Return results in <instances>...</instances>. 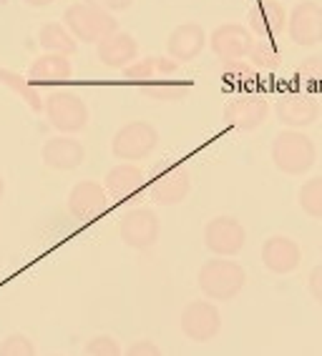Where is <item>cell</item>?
<instances>
[{"label": "cell", "mask_w": 322, "mask_h": 356, "mask_svg": "<svg viewBox=\"0 0 322 356\" xmlns=\"http://www.w3.org/2000/svg\"><path fill=\"white\" fill-rule=\"evenodd\" d=\"M0 231H3V223H0Z\"/></svg>", "instance_id": "8d00e7d4"}, {"label": "cell", "mask_w": 322, "mask_h": 356, "mask_svg": "<svg viewBox=\"0 0 322 356\" xmlns=\"http://www.w3.org/2000/svg\"><path fill=\"white\" fill-rule=\"evenodd\" d=\"M270 101L257 93H239L224 106V123L234 131H257L270 118Z\"/></svg>", "instance_id": "30bf717a"}, {"label": "cell", "mask_w": 322, "mask_h": 356, "mask_svg": "<svg viewBox=\"0 0 322 356\" xmlns=\"http://www.w3.org/2000/svg\"><path fill=\"white\" fill-rule=\"evenodd\" d=\"M43 113L48 118V126L63 136L81 134L91 121V111L86 101L76 90L68 88H53L43 101Z\"/></svg>", "instance_id": "277c9868"}, {"label": "cell", "mask_w": 322, "mask_h": 356, "mask_svg": "<svg viewBox=\"0 0 322 356\" xmlns=\"http://www.w3.org/2000/svg\"><path fill=\"white\" fill-rule=\"evenodd\" d=\"M86 356H123V349L118 339H114L111 334H96L91 337L84 346Z\"/></svg>", "instance_id": "f1b7e54d"}, {"label": "cell", "mask_w": 322, "mask_h": 356, "mask_svg": "<svg viewBox=\"0 0 322 356\" xmlns=\"http://www.w3.org/2000/svg\"><path fill=\"white\" fill-rule=\"evenodd\" d=\"M259 259H262V266L270 274L287 276V274H295L297 268H300V264H302V248L290 236L272 234L264 238Z\"/></svg>", "instance_id": "8fae6325"}, {"label": "cell", "mask_w": 322, "mask_h": 356, "mask_svg": "<svg viewBox=\"0 0 322 356\" xmlns=\"http://www.w3.org/2000/svg\"><path fill=\"white\" fill-rule=\"evenodd\" d=\"M123 356H164V351H161L159 343H154L151 339H136L134 343L126 346Z\"/></svg>", "instance_id": "4dcf8cb0"}, {"label": "cell", "mask_w": 322, "mask_h": 356, "mask_svg": "<svg viewBox=\"0 0 322 356\" xmlns=\"http://www.w3.org/2000/svg\"><path fill=\"white\" fill-rule=\"evenodd\" d=\"M96 58L101 60V65L114 70H123L126 65H131L139 58V43L131 33L116 31L106 35L101 43H96Z\"/></svg>", "instance_id": "d6986e66"}, {"label": "cell", "mask_w": 322, "mask_h": 356, "mask_svg": "<svg viewBox=\"0 0 322 356\" xmlns=\"http://www.w3.org/2000/svg\"><path fill=\"white\" fill-rule=\"evenodd\" d=\"M38 43L43 48V53H61V56L71 58L78 48V40L71 35V31L59 23V20H48L43 23L38 31Z\"/></svg>", "instance_id": "cb8c5ba5"}, {"label": "cell", "mask_w": 322, "mask_h": 356, "mask_svg": "<svg viewBox=\"0 0 322 356\" xmlns=\"http://www.w3.org/2000/svg\"><path fill=\"white\" fill-rule=\"evenodd\" d=\"M0 356H38V349L26 334H8L0 341Z\"/></svg>", "instance_id": "83f0119b"}, {"label": "cell", "mask_w": 322, "mask_h": 356, "mask_svg": "<svg viewBox=\"0 0 322 356\" xmlns=\"http://www.w3.org/2000/svg\"><path fill=\"white\" fill-rule=\"evenodd\" d=\"M26 76L36 86H56V83H66L73 76V63L71 58L61 56V53H40L38 58H33Z\"/></svg>", "instance_id": "44dd1931"}, {"label": "cell", "mask_w": 322, "mask_h": 356, "mask_svg": "<svg viewBox=\"0 0 322 356\" xmlns=\"http://www.w3.org/2000/svg\"><path fill=\"white\" fill-rule=\"evenodd\" d=\"M53 356H61V354H53Z\"/></svg>", "instance_id": "f35d334b"}, {"label": "cell", "mask_w": 322, "mask_h": 356, "mask_svg": "<svg viewBox=\"0 0 322 356\" xmlns=\"http://www.w3.org/2000/svg\"><path fill=\"white\" fill-rule=\"evenodd\" d=\"M247 60L257 70L272 73V70H277L279 65H282V53H279V48L275 45V40L254 38L250 53H247Z\"/></svg>", "instance_id": "d4e9b609"}, {"label": "cell", "mask_w": 322, "mask_h": 356, "mask_svg": "<svg viewBox=\"0 0 322 356\" xmlns=\"http://www.w3.org/2000/svg\"><path fill=\"white\" fill-rule=\"evenodd\" d=\"M247 243V229L234 216H214L204 226V246L209 254L232 259L242 254Z\"/></svg>", "instance_id": "52a82bcc"}, {"label": "cell", "mask_w": 322, "mask_h": 356, "mask_svg": "<svg viewBox=\"0 0 322 356\" xmlns=\"http://www.w3.org/2000/svg\"><path fill=\"white\" fill-rule=\"evenodd\" d=\"M144 184H146V173L136 163H123V161H118L103 176V188L116 201H129L131 196L141 193Z\"/></svg>", "instance_id": "ffe728a7"}, {"label": "cell", "mask_w": 322, "mask_h": 356, "mask_svg": "<svg viewBox=\"0 0 322 356\" xmlns=\"http://www.w3.org/2000/svg\"><path fill=\"white\" fill-rule=\"evenodd\" d=\"M93 6H101L103 10H109V13H121V10H129L134 6V0H89Z\"/></svg>", "instance_id": "d6a6232c"}, {"label": "cell", "mask_w": 322, "mask_h": 356, "mask_svg": "<svg viewBox=\"0 0 322 356\" xmlns=\"http://www.w3.org/2000/svg\"><path fill=\"white\" fill-rule=\"evenodd\" d=\"M254 35L242 23H222L209 33V48L220 60H245Z\"/></svg>", "instance_id": "4fadbf2b"}, {"label": "cell", "mask_w": 322, "mask_h": 356, "mask_svg": "<svg viewBox=\"0 0 322 356\" xmlns=\"http://www.w3.org/2000/svg\"><path fill=\"white\" fill-rule=\"evenodd\" d=\"M295 76L307 86H322V56H307L300 60Z\"/></svg>", "instance_id": "f546056e"}, {"label": "cell", "mask_w": 322, "mask_h": 356, "mask_svg": "<svg viewBox=\"0 0 322 356\" xmlns=\"http://www.w3.org/2000/svg\"><path fill=\"white\" fill-rule=\"evenodd\" d=\"M71 35L78 43L93 45L101 43L106 35L118 31V18L114 13L103 10L101 6H93L89 0H76L63 10V20H61Z\"/></svg>", "instance_id": "3957f363"}, {"label": "cell", "mask_w": 322, "mask_h": 356, "mask_svg": "<svg viewBox=\"0 0 322 356\" xmlns=\"http://www.w3.org/2000/svg\"><path fill=\"white\" fill-rule=\"evenodd\" d=\"M270 159L279 173L292 178L307 176L317 163V146L305 131L284 128L275 136L270 146Z\"/></svg>", "instance_id": "6da1fadb"}, {"label": "cell", "mask_w": 322, "mask_h": 356, "mask_svg": "<svg viewBox=\"0 0 322 356\" xmlns=\"http://www.w3.org/2000/svg\"><path fill=\"white\" fill-rule=\"evenodd\" d=\"M109 198L111 196L106 193L103 184H98V181H78L71 191H68L66 209L78 221H93L101 213H106Z\"/></svg>", "instance_id": "7c38bea8"}, {"label": "cell", "mask_w": 322, "mask_h": 356, "mask_svg": "<svg viewBox=\"0 0 322 356\" xmlns=\"http://www.w3.org/2000/svg\"><path fill=\"white\" fill-rule=\"evenodd\" d=\"M179 70V63L169 56H146L136 58L134 63L123 68V78H129L134 83H151L159 76H174Z\"/></svg>", "instance_id": "7402d4cb"}, {"label": "cell", "mask_w": 322, "mask_h": 356, "mask_svg": "<svg viewBox=\"0 0 322 356\" xmlns=\"http://www.w3.org/2000/svg\"><path fill=\"white\" fill-rule=\"evenodd\" d=\"M3 196H6V181H3V176H0V201H3Z\"/></svg>", "instance_id": "e575fe53"}, {"label": "cell", "mask_w": 322, "mask_h": 356, "mask_svg": "<svg viewBox=\"0 0 322 356\" xmlns=\"http://www.w3.org/2000/svg\"><path fill=\"white\" fill-rule=\"evenodd\" d=\"M159 146V131L148 121H129L111 138V156L123 163L148 159Z\"/></svg>", "instance_id": "5b68a950"}, {"label": "cell", "mask_w": 322, "mask_h": 356, "mask_svg": "<svg viewBox=\"0 0 322 356\" xmlns=\"http://www.w3.org/2000/svg\"><path fill=\"white\" fill-rule=\"evenodd\" d=\"M179 329L194 343L214 341L222 331V314L217 304L209 299L189 301L179 314Z\"/></svg>", "instance_id": "8992f818"}, {"label": "cell", "mask_w": 322, "mask_h": 356, "mask_svg": "<svg viewBox=\"0 0 322 356\" xmlns=\"http://www.w3.org/2000/svg\"><path fill=\"white\" fill-rule=\"evenodd\" d=\"M287 35L300 48L322 43V6L317 0H297L287 13Z\"/></svg>", "instance_id": "ba28073f"}, {"label": "cell", "mask_w": 322, "mask_h": 356, "mask_svg": "<svg viewBox=\"0 0 322 356\" xmlns=\"http://www.w3.org/2000/svg\"><path fill=\"white\" fill-rule=\"evenodd\" d=\"M247 28L254 38L275 40L287 31V8L282 0H257L247 10Z\"/></svg>", "instance_id": "5bb4252c"}, {"label": "cell", "mask_w": 322, "mask_h": 356, "mask_svg": "<svg viewBox=\"0 0 322 356\" xmlns=\"http://www.w3.org/2000/svg\"><path fill=\"white\" fill-rule=\"evenodd\" d=\"M148 193L154 198V204L159 206H179L192 193V176H189L187 168L174 165V168L164 171L161 176H156Z\"/></svg>", "instance_id": "ac0fdd59"}, {"label": "cell", "mask_w": 322, "mask_h": 356, "mask_svg": "<svg viewBox=\"0 0 322 356\" xmlns=\"http://www.w3.org/2000/svg\"><path fill=\"white\" fill-rule=\"evenodd\" d=\"M0 86H6V88L13 90L18 98H23V103H26L33 113H43V101H45L43 88L36 86L28 76H23L18 70L0 68Z\"/></svg>", "instance_id": "603a6c76"}, {"label": "cell", "mask_w": 322, "mask_h": 356, "mask_svg": "<svg viewBox=\"0 0 322 356\" xmlns=\"http://www.w3.org/2000/svg\"><path fill=\"white\" fill-rule=\"evenodd\" d=\"M307 293L322 306V264L307 274Z\"/></svg>", "instance_id": "1f68e13d"}, {"label": "cell", "mask_w": 322, "mask_h": 356, "mask_svg": "<svg viewBox=\"0 0 322 356\" xmlns=\"http://www.w3.org/2000/svg\"><path fill=\"white\" fill-rule=\"evenodd\" d=\"M161 234V221L154 211L141 206V209H131L129 213H123L118 221V236L129 248L136 251H146V248L156 246Z\"/></svg>", "instance_id": "9c48e42d"}, {"label": "cell", "mask_w": 322, "mask_h": 356, "mask_svg": "<svg viewBox=\"0 0 322 356\" xmlns=\"http://www.w3.org/2000/svg\"><path fill=\"white\" fill-rule=\"evenodd\" d=\"M275 115L284 128H302L315 126L320 118V103L307 93H284L275 103Z\"/></svg>", "instance_id": "9a60e30c"}, {"label": "cell", "mask_w": 322, "mask_h": 356, "mask_svg": "<svg viewBox=\"0 0 322 356\" xmlns=\"http://www.w3.org/2000/svg\"><path fill=\"white\" fill-rule=\"evenodd\" d=\"M320 251H322V243H320Z\"/></svg>", "instance_id": "74e56055"}, {"label": "cell", "mask_w": 322, "mask_h": 356, "mask_svg": "<svg viewBox=\"0 0 322 356\" xmlns=\"http://www.w3.org/2000/svg\"><path fill=\"white\" fill-rule=\"evenodd\" d=\"M6 3H10V0H0V6H6Z\"/></svg>", "instance_id": "d590c367"}, {"label": "cell", "mask_w": 322, "mask_h": 356, "mask_svg": "<svg viewBox=\"0 0 322 356\" xmlns=\"http://www.w3.org/2000/svg\"><path fill=\"white\" fill-rule=\"evenodd\" d=\"M220 73L224 78V83L239 86V88H245V86L257 81V68L247 58L245 60H220Z\"/></svg>", "instance_id": "4316f807"}, {"label": "cell", "mask_w": 322, "mask_h": 356, "mask_svg": "<svg viewBox=\"0 0 322 356\" xmlns=\"http://www.w3.org/2000/svg\"><path fill=\"white\" fill-rule=\"evenodd\" d=\"M197 286L209 301H234L247 286L245 266L234 259H206L197 274Z\"/></svg>", "instance_id": "7a4b0ae2"}, {"label": "cell", "mask_w": 322, "mask_h": 356, "mask_svg": "<svg viewBox=\"0 0 322 356\" xmlns=\"http://www.w3.org/2000/svg\"><path fill=\"white\" fill-rule=\"evenodd\" d=\"M23 3L31 8H48V6H53L56 0H23Z\"/></svg>", "instance_id": "836d02e7"}, {"label": "cell", "mask_w": 322, "mask_h": 356, "mask_svg": "<svg viewBox=\"0 0 322 356\" xmlns=\"http://www.w3.org/2000/svg\"><path fill=\"white\" fill-rule=\"evenodd\" d=\"M206 31L199 23H181L167 35V56L174 58L176 63H192L194 58H199L206 48Z\"/></svg>", "instance_id": "e0dca14e"}, {"label": "cell", "mask_w": 322, "mask_h": 356, "mask_svg": "<svg viewBox=\"0 0 322 356\" xmlns=\"http://www.w3.org/2000/svg\"><path fill=\"white\" fill-rule=\"evenodd\" d=\"M297 204L302 209V213L307 218L322 221V176L307 178L300 191H297Z\"/></svg>", "instance_id": "484cf974"}, {"label": "cell", "mask_w": 322, "mask_h": 356, "mask_svg": "<svg viewBox=\"0 0 322 356\" xmlns=\"http://www.w3.org/2000/svg\"><path fill=\"white\" fill-rule=\"evenodd\" d=\"M40 161L45 168L51 171H76L78 165L86 161V148L84 143L73 136H53L43 143L40 148Z\"/></svg>", "instance_id": "2e32d148"}]
</instances>
